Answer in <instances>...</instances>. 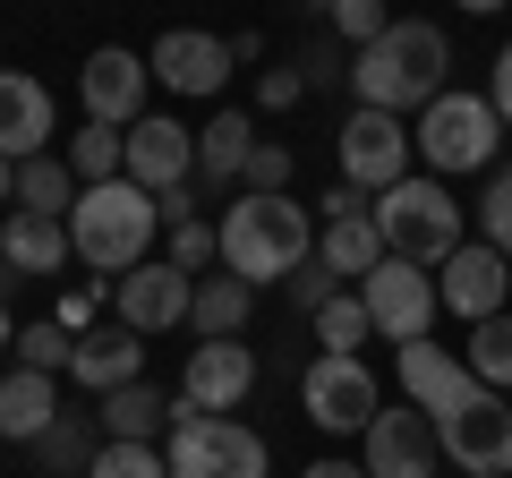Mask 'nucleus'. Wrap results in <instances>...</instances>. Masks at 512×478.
<instances>
[{
	"label": "nucleus",
	"instance_id": "obj_1",
	"mask_svg": "<svg viewBox=\"0 0 512 478\" xmlns=\"http://www.w3.org/2000/svg\"><path fill=\"white\" fill-rule=\"evenodd\" d=\"M316 257V214L282 188V197H265V188H239L231 214H222V274L239 282H291L299 265Z\"/></svg>",
	"mask_w": 512,
	"mask_h": 478
},
{
	"label": "nucleus",
	"instance_id": "obj_2",
	"mask_svg": "<svg viewBox=\"0 0 512 478\" xmlns=\"http://www.w3.org/2000/svg\"><path fill=\"white\" fill-rule=\"evenodd\" d=\"M444 69H453V43L427 18H393L359 60H350V86H359L367 111H427L444 94Z\"/></svg>",
	"mask_w": 512,
	"mask_h": 478
},
{
	"label": "nucleus",
	"instance_id": "obj_3",
	"mask_svg": "<svg viewBox=\"0 0 512 478\" xmlns=\"http://www.w3.org/2000/svg\"><path fill=\"white\" fill-rule=\"evenodd\" d=\"M154 188H137V180H94V188H77V205H69V248L94 265V274H137V265L154 257Z\"/></svg>",
	"mask_w": 512,
	"mask_h": 478
},
{
	"label": "nucleus",
	"instance_id": "obj_4",
	"mask_svg": "<svg viewBox=\"0 0 512 478\" xmlns=\"http://www.w3.org/2000/svg\"><path fill=\"white\" fill-rule=\"evenodd\" d=\"M367 214H376L384 248H393V257H410V265H427V274H436L461 239H470V231H461V197L436 180V171H427V180H419V171H410V180H393Z\"/></svg>",
	"mask_w": 512,
	"mask_h": 478
},
{
	"label": "nucleus",
	"instance_id": "obj_5",
	"mask_svg": "<svg viewBox=\"0 0 512 478\" xmlns=\"http://www.w3.org/2000/svg\"><path fill=\"white\" fill-rule=\"evenodd\" d=\"M171 478H265L274 461H265V436L239 419H214V410L180 402L171 393V444H163Z\"/></svg>",
	"mask_w": 512,
	"mask_h": 478
},
{
	"label": "nucleus",
	"instance_id": "obj_6",
	"mask_svg": "<svg viewBox=\"0 0 512 478\" xmlns=\"http://www.w3.org/2000/svg\"><path fill=\"white\" fill-rule=\"evenodd\" d=\"M495 137H504V120H495L487 94H453V86H444L436 103L419 111L410 146L427 154L436 180H461V171H495Z\"/></svg>",
	"mask_w": 512,
	"mask_h": 478
},
{
	"label": "nucleus",
	"instance_id": "obj_7",
	"mask_svg": "<svg viewBox=\"0 0 512 478\" xmlns=\"http://www.w3.org/2000/svg\"><path fill=\"white\" fill-rule=\"evenodd\" d=\"M299 410H308L325 436H367V419L384 410V393H376V376H367V359L316 350L308 376H299Z\"/></svg>",
	"mask_w": 512,
	"mask_h": 478
},
{
	"label": "nucleus",
	"instance_id": "obj_8",
	"mask_svg": "<svg viewBox=\"0 0 512 478\" xmlns=\"http://www.w3.org/2000/svg\"><path fill=\"white\" fill-rule=\"evenodd\" d=\"M359 470H367V478H436V470H444L436 419H427L419 402H410V410H376L367 436H359Z\"/></svg>",
	"mask_w": 512,
	"mask_h": 478
},
{
	"label": "nucleus",
	"instance_id": "obj_9",
	"mask_svg": "<svg viewBox=\"0 0 512 478\" xmlns=\"http://www.w3.org/2000/svg\"><path fill=\"white\" fill-rule=\"evenodd\" d=\"M410 129H402V111H350L342 120V180L350 188H367V197H384L393 180H410Z\"/></svg>",
	"mask_w": 512,
	"mask_h": 478
},
{
	"label": "nucleus",
	"instance_id": "obj_10",
	"mask_svg": "<svg viewBox=\"0 0 512 478\" xmlns=\"http://www.w3.org/2000/svg\"><path fill=\"white\" fill-rule=\"evenodd\" d=\"M359 299H367V316H376V333L393 350L402 342H427V325H436V282H427V265H410V257H384L376 274L359 282Z\"/></svg>",
	"mask_w": 512,
	"mask_h": 478
},
{
	"label": "nucleus",
	"instance_id": "obj_11",
	"mask_svg": "<svg viewBox=\"0 0 512 478\" xmlns=\"http://www.w3.org/2000/svg\"><path fill=\"white\" fill-rule=\"evenodd\" d=\"M146 52H128V43H103V52H86V69H77V103H86V120H103V129H137L146 120Z\"/></svg>",
	"mask_w": 512,
	"mask_h": 478
},
{
	"label": "nucleus",
	"instance_id": "obj_12",
	"mask_svg": "<svg viewBox=\"0 0 512 478\" xmlns=\"http://www.w3.org/2000/svg\"><path fill=\"white\" fill-rule=\"evenodd\" d=\"M444 436V461L470 478H512V393H478L470 410H453V419H436Z\"/></svg>",
	"mask_w": 512,
	"mask_h": 478
},
{
	"label": "nucleus",
	"instance_id": "obj_13",
	"mask_svg": "<svg viewBox=\"0 0 512 478\" xmlns=\"http://www.w3.org/2000/svg\"><path fill=\"white\" fill-rule=\"evenodd\" d=\"M504 291H512V257L487 248V239H461L453 257L436 265V299H444V316H461V325L504 316Z\"/></svg>",
	"mask_w": 512,
	"mask_h": 478
},
{
	"label": "nucleus",
	"instance_id": "obj_14",
	"mask_svg": "<svg viewBox=\"0 0 512 478\" xmlns=\"http://www.w3.org/2000/svg\"><path fill=\"white\" fill-rule=\"evenodd\" d=\"M188 299H197V274H180L171 257H146L137 274L111 282V308H120L128 333H163V325H188Z\"/></svg>",
	"mask_w": 512,
	"mask_h": 478
},
{
	"label": "nucleus",
	"instance_id": "obj_15",
	"mask_svg": "<svg viewBox=\"0 0 512 478\" xmlns=\"http://www.w3.org/2000/svg\"><path fill=\"white\" fill-rule=\"evenodd\" d=\"M146 69H154V86H171V94H222V77H231V43L205 35V26H163L154 52H146Z\"/></svg>",
	"mask_w": 512,
	"mask_h": 478
},
{
	"label": "nucleus",
	"instance_id": "obj_16",
	"mask_svg": "<svg viewBox=\"0 0 512 478\" xmlns=\"http://www.w3.org/2000/svg\"><path fill=\"white\" fill-rule=\"evenodd\" d=\"M393 368H402V393L427 410V419H453V410H470L478 393H487L470 376V359H453V350H436V342H402Z\"/></svg>",
	"mask_w": 512,
	"mask_h": 478
},
{
	"label": "nucleus",
	"instance_id": "obj_17",
	"mask_svg": "<svg viewBox=\"0 0 512 478\" xmlns=\"http://www.w3.org/2000/svg\"><path fill=\"white\" fill-rule=\"evenodd\" d=\"M248 393H256V350L239 342V333H231V342H197V350H188L180 402H197V410H214V419H222V410H239Z\"/></svg>",
	"mask_w": 512,
	"mask_h": 478
},
{
	"label": "nucleus",
	"instance_id": "obj_18",
	"mask_svg": "<svg viewBox=\"0 0 512 478\" xmlns=\"http://www.w3.org/2000/svg\"><path fill=\"white\" fill-rule=\"evenodd\" d=\"M120 180H137V188H180V180H197V129H180V120H163V111H146L137 129H128V171Z\"/></svg>",
	"mask_w": 512,
	"mask_h": 478
},
{
	"label": "nucleus",
	"instance_id": "obj_19",
	"mask_svg": "<svg viewBox=\"0 0 512 478\" xmlns=\"http://www.w3.org/2000/svg\"><path fill=\"white\" fill-rule=\"evenodd\" d=\"M52 86H35L26 69H0V154L9 163H35L43 146H52Z\"/></svg>",
	"mask_w": 512,
	"mask_h": 478
},
{
	"label": "nucleus",
	"instance_id": "obj_20",
	"mask_svg": "<svg viewBox=\"0 0 512 478\" xmlns=\"http://www.w3.org/2000/svg\"><path fill=\"white\" fill-rule=\"evenodd\" d=\"M69 376H77L86 393H120V385H137V376H146V333H128V325L86 333V342H77V359H69Z\"/></svg>",
	"mask_w": 512,
	"mask_h": 478
},
{
	"label": "nucleus",
	"instance_id": "obj_21",
	"mask_svg": "<svg viewBox=\"0 0 512 478\" xmlns=\"http://www.w3.org/2000/svg\"><path fill=\"white\" fill-rule=\"evenodd\" d=\"M0 257L18 265V274H60L77 248H69V222H60V214H26V205H9V222H0Z\"/></svg>",
	"mask_w": 512,
	"mask_h": 478
},
{
	"label": "nucleus",
	"instance_id": "obj_22",
	"mask_svg": "<svg viewBox=\"0 0 512 478\" xmlns=\"http://www.w3.org/2000/svg\"><path fill=\"white\" fill-rule=\"evenodd\" d=\"M52 419H60L52 376H35V368H9V376H0V436H9V444H35Z\"/></svg>",
	"mask_w": 512,
	"mask_h": 478
},
{
	"label": "nucleus",
	"instance_id": "obj_23",
	"mask_svg": "<svg viewBox=\"0 0 512 478\" xmlns=\"http://www.w3.org/2000/svg\"><path fill=\"white\" fill-rule=\"evenodd\" d=\"M316 257H325L333 274H342L350 291H359V282L376 274V265L393 257V248H384V231H376V214H350V222H325V231H316Z\"/></svg>",
	"mask_w": 512,
	"mask_h": 478
},
{
	"label": "nucleus",
	"instance_id": "obj_24",
	"mask_svg": "<svg viewBox=\"0 0 512 478\" xmlns=\"http://www.w3.org/2000/svg\"><path fill=\"white\" fill-rule=\"evenodd\" d=\"M248 308H256V282H239V274H197L188 325H197V342H231V333L248 325Z\"/></svg>",
	"mask_w": 512,
	"mask_h": 478
},
{
	"label": "nucleus",
	"instance_id": "obj_25",
	"mask_svg": "<svg viewBox=\"0 0 512 478\" xmlns=\"http://www.w3.org/2000/svg\"><path fill=\"white\" fill-rule=\"evenodd\" d=\"M103 444H111V436H103V410H60V419L43 427L35 444H26V453H35L43 470H60V478H69V470H86V461L103 453Z\"/></svg>",
	"mask_w": 512,
	"mask_h": 478
},
{
	"label": "nucleus",
	"instance_id": "obj_26",
	"mask_svg": "<svg viewBox=\"0 0 512 478\" xmlns=\"http://www.w3.org/2000/svg\"><path fill=\"white\" fill-rule=\"evenodd\" d=\"M103 436L111 444H154V436H171V402L137 376V385H120V393H103Z\"/></svg>",
	"mask_w": 512,
	"mask_h": 478
},
{
	"label": "nucleus",
	"instance_id": "obj_27",
	"mask_svg": "<svg viewBox=\"0 0 512 478\" xmlns=\"http://www.w3.org/2000/svg\"><path fill=\"white\" fill-rule=\"evenodd\" d=\"M248 154H256V129H248V111H214L197 129V171L205 180H248Z\"/></svg>",
	"mask_w": 512,
	"mask_h": 478
},
{
	"label": "nucleus",
	"instance_id": "obj_28",
	"mask_svg": "<svg viewBox=\"0 0 512 478\" xmlns=\"http://www.w3.org/2000/svg\"><path fill=\"white\" fill-rule=\"evenodd\" d=\"M18 205H26V214H60V222H69V205H77V171L60 163V154L18 163Z\"/></svg>",
	"mask_w": 512,
	"mask_h": 478
},
{
	"label": "nucleus",
	"instance_id": "obj_29",
	"mask_svg": "<svg viewBox=\"0 0 512 478\" xmlns=\"http://www.w3.org/2000/svg\"><path fill=\"white\" fill-rule=\"evenodd\" d=\"M69 171H77V188L120 180V171H128V129H103V120H86V129L69 137Z\"/></svg>",
	"mask_w": 512,
	"mask_h": 478
},
{
	"label": "nucleus",
	"instance_id": "obj_30",
	"mask_svg": "<svg viewBox=\"0 0 512 478\" xmlns=\"http://www.w3.org/2000/svg\"><path fill=\"white\" fill-rule=\"evenodd\" d=\"M461 359H470V376H478L487 393H512V316H487V325H470Z\"/></svg>",
	"mask_w": 512,
	"mask_h": 478
},
{
	"label": "nucleus",
	"instance_id": "obj_31",
	"mask_svg": "<svg viewBox=\"0 0 512 478\" xmlns=\"http://www.w3.org/2000/svg\"><path fill=\"white\" fill-rule=\"evenodd\" d=\"M69 359H77V333L60 325V316H43V325L18 333V368H35V376H69Z\"/></svg>",
	"mask_w": 512,
	"mask_h": 478
},
{
	"label": "nucleus",
	"instance_id": "obj_32",
	"mask_svg": "<svg viewBox=\"0 0 512 478\" xmlns=\"http://www.w3.org/2000/svg\"><path fill=\"white\" fill-rule=\"evenodd\" d=\"M376 333V316H367V299L359 291H342L333 308H316V342L325 350H342V359H359V342Z\"/></svg>",
	"mask_w": 512,
	"mask_h": 478
},
{
	"label": "nucleus",
	"instance_id": "obj_33",
	"mask_svg": "<svg viewBox=\"0 0 512 478\" xmlns=\"http://www.w3.org/2000/svg\"><path fill=\"white\" fill-rule=\"evenodd\" d=\"M86 478H171V461L154 453V444H103V453L86 461Z\"/></svg>",
	"mask_w": 512,
	"mask_h": 478
},
{
	"label": "nucleus",
	"instance_id": "obj_34",
	"mask_svg": "<svg viewBox=\"0 0 512 478\" xmlns=\"http://www.w3.org/2000/svg\"><path fill=\"white\" fill-rule=\"evenodd\" d=\"M478 239L512 257V163L495 171V180H487V197H478Z\"/></svg>",
	"mask_w": 512,
	"mask_h": 478
},
{
	"label": "nucleus",
	"instance_id": "obj_35",
	"mask_svg": "<svg viewBox=\"0 0 512 478\" xmlns=\"http://www.w3.org/2000/svg\"><path fill=\"white\" fill-rule=\"evenodd\" d=\"M171 265H180V274H205V265H222V231L214 222H180V231H171Z\"/></svg>",
	"mask_w": 512,
	"mask_h": 478
},
{
	"label": "nucleus",
	"instance_id": "obj_36",
	"mask_svg": "<svg viewBox=\"0 0 512 478\" xmlns=\"http://www.w3.org/2000/svg\"><path fill=\"white\" fill-rule=\"evenodd\" d=\"M342 291H350V282L333 274L325 257H308V265H299V274H291V308H308V316H316V308H333V299H342Z\"/></svg>",
	"mask_w": 512,
	"mask_h": 478
},
{
	"label": "nucleus",
	"instance_id": "obj_37",
	"mask_svg": "<svg viewBox=\"0 0 512 478\" xmlns=\"http://www.w3.org/2000/svg\"><path fill=\"white\" fill-rule=\"evenodd\" d=\"M384 26H393V18H384V0H333V35L359 43V52L384 35Z\"/></svg>",
	"mask_w": 512,
	"mask_h": 478
},
{
	"label": "nucleus",
	"instance_id": "obj_38",
	"mask_svg": "<svg viewBox=\"0 0 512 478\" xmlns=\"http://www.w3.org/2000/svg\"><path fill=\"white\" fill-rule=\"evenodd\" d=\"M239 188H265V197H282V188H291V146L256 137V154H248V180H239Z\"/></svg>",
	"mask_w": 512,
	"mask_h": 478
},
{
	"label": "nucleus",
	"instance_id": "obj_39",
	"mask_svg": "<svg viewBox=\"0 0 512 478\" xmlns=\"http://www.w3.org/2000/svg\"><path fill=\"white\" fill-rule=\"evenodd\" d=\"M299 94H308V77H299V69H265V77H256V103H265V111H291Z\"/></svg>",
	"mask_w": 512,
	"mask_h": 478
},
{
	"label": "nucleus",
	"instance_id": "obj_40",
	"mask_svg": "<svg viewBox=\"0 0 512 478\" xmlns=\"http://www.w3.org/2000/svg\"><path fill=\"white\" fill-rule=\"evenodd\" d=\"M316 214H325V222H350V214H367V188H350V180H333L325 197H316Z\"/></svg>",
	"mask_w": 512,
	"mask_h": 478
},
{
	"label": "nucleus",
	"instance_id": "obj_41",
	"mask_svg": "<svg viewBox=\"0 0 512 478\" xmlns=\"http://www.w3.org/2000/svg\"><path fill=\"white\" fill-rule=\"evenodd\" d=\"M154 214H163V231H180V222H197V188H163V197H154Z\"/></svg>",
	"mask_w": 512,
	"mask_h": 478
},
{
	"label": "nucleus",
	"instance_id": "obj_42",
	"mask_svg": "<svg viewBox=\"0 0 512 478\" xmlns=\"http://www.w3.org/2000/svg\"><path fill=\"white\" fill-rule=\"evenodd\" d=\"M487 103H495V120H504V129H512V43H504V52H495V94H487Z\"/></svg>",
	"mask_w": 512,
	"mask_h": 478
},
{
	"label": "nucleus",
	"instance_id": "obj_43",
	"mask_svg": "<svg viewBox=\"0 0 512 478\" xmlns=\"http://www.w3.org/2000/svg\"><path fill=\"white\" fill-rule=\"evenodd\" d=\"M299 77H308V86H316V77H350V69H342V60H333V43H316V52L299 60Z\"/></svg>",
	"mask_w": 512,
	"mask_h": 478
},
{
	"label": "nucleus",
	"instance_id": "obj_44",
	"mask_svg": "<svg viewBox=\"0 0 512 478\" xmlns=\"http://www.w3.org/2000/svg\"><path fill=\"white\" fill-rule=\"evenodd\" d=\"M94 299H103V291H94V282H86V291H69V299H60V325L77 333V325H86V316H94Z\"/></svg>",
	"mask_w": 512,
	"mask_h": 478
},
{
	"label": "nucleus",
	"instance_id": "obj_45",
	"mask_svg": "<svg viewBox=\"0 0 512 478\" xmlns=\"http://www.w3.org/2000/svg\"><path fill=\"white\" fill-rule=\"evenodd\" d=\"M299 478H367V470H359V461H308Z\"/></svg>",
	"mask_w": 512,
	"mask_h": 478
},
{
	"label": "nucleus",
	"instance_id": "obj_46",
	"mask_svg": "<svg viewBox=\"0 0 512 478\" xmlns=\"http://www.w3.org/2000/svg\"><path fill=\"white\" fill-rule=\"evenodd\" d=\"M0 205H18V163L0 154Z\"/></svg>",
	"mask_w": 512,
	"mask_h": 478
},
{
	"label": "nucleus",
	"instance_id": "obj_47",
	"mask_svg": "<svg viewBox=\"0 0 512 478\" xmlns=\"http://www.w3.org/2000/svg\"><path fill=\"white\" fill-rule=\"evenodd\" d=\"M453 9H470V18H495V9H504V0H453Z\"/></svg>",
	"mask_w": 512,
	"mask_h": 478
},
{
	"label": "nucleus",
	"instance_id": "obj_48",
	"mask_svg": "<svg viewBox=\"0 0 512 478\" xmlns=\"http://www.w3.org/2000/svg\"><path fill=\"white\" fill-rule=\"evenodd\" d=\"M9 282H26V274H18V265H9V257H0V299H9Z\"/></svg>",
	"mask_w": 512,
	"mask_h": 478
},
{
	"label": "nucleus",
	"instance_id": "obj_49",
	"mask_svg": "<svg viewBox=\"0 0 512 478\" xmlns=\"http://www.w3.org/2000/svg\"><path fill=\"white\" fill-rule=\"evenodd\" d=\"M9 342H18V333H9V299H0V350H9Z\"/></svg>",
	"mask_w": 512,
	"mask_h": 478
},
{
	"label": "nucleus",
	"instance_id": "obj_50",
	"mask_svg": "<svg viewBox=\"0 0 512 478\" xmlns=\"http://www.w3.org/2000/svg\"><path fill=\"white\" fill-rule=\"evenodd\" d=\"M308 9H333V0H308Z\"/></svg>",
	"mask_w": 512,
	"mask_h": 478
}]
</instances>
